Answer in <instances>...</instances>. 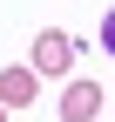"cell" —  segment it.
<instances>
[{
	"mask_svg": "<svg viewBox=\"0 0 115 122\" xmlns=\"http://www.w3.org/2000/svg\"><path fill=\"white\" fill-rule=\"evenodd\" d=\"M34 81H41L34 68H7L0 75V109H27L34 102Z\"/></svg>",
	"mask_w": 115,
	"mask_h": 122,
	"instance_id": "cell-3",
	"label": "cell"
},
{
	"mask_svg": "<svg viewBox=\"0 0 115 122\" xmlns=\"http://www.w3.org/2000/svg\"><path fill=\"white\" fill-rule=\"evenodd\" d=\"M0 122H7V109H0Z\"/></svg>",
	"mask_w": 115,
	"mask_h": 122,
	"instance_id": "cell-4",
	"label": "cell"
},
{
	"mask_svg": "<svg viewBox=\"0 0 115 122\" xmlns=\"http://www.w3.org/2000/svg\"><path fill=\"white\" fill-rule=\"evenodd\" d=\"M61 115L68 122H95V115H102V88H95V81H75L61 95Z\"/></svg>",
	"mask_w": 115,
	"mask_h": 122,
	"instance_id": "cell-2",
	"label": "cell"
},
{
	"mask_svg": "<svg viewBox=\"0 0 115 122\" xmlns=\"http://www.w3.org/2000/svg\"><path fill=\"white\" fill-rule=\"evenodd\" d=\"M68 61H75L68 34H41V41H34V61H27V68H34V75H61Z\"/></svg>",
	"mask_w": 115,
	"mask_h": 122,
	"instance_id": "cell-1",
	"label": "cell"
}]
</instances>
